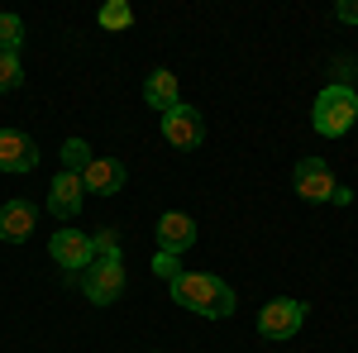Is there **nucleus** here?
<instances>
[{
  "mask_svg": "<svg viewBox=\"0 0 358 353\" xmlns=\"http://www.w3.org/2000/svg\"><path fill=\"white\" fill-rule=\"evenodd\" d=\"M306 325V305L296 296H277L258 310V334L263 339H296Z\"/></svg>",
  "mask_w": 358,
  "mask_h": 353,
  "instance_id": "nucleus-4",
  "label": "nucleus"
},
{
  "mask_svg": "<svg viewBox=\"0 0 358 353\" xmlns=\"http://www.w3.org/2000/svg\"><path fill=\"white\" fill-rule=\"evenodd\" d=\"M34 224H38V210L29 201H5L0 206V239L5 244H24L34 234Z\"/></svg>",
  "mask_w": 358,
  "mask_h": 353,
  "instance_id": "nucleus-11",
  "label": "nucleus"
},
{
  "mask_svg": "<svg viewBox=\"0 0 358 353\" xmlns=\"http://www.w3.org/2000/svg\"><path fill=\"white\" fill-rule=\"evenodd\" d=\"M196 244V219L187 215V210H167L163 219H158V253H187V248Z\"/></svg>",
  "mask_w": 358,
  "mask_h": 353,
  "instance_id": "nucleus-10",
  "label": "nucleus"
},
{
  "mask_svg": "<svg viewBox=\"0 0 358 353\" xmlns=\"http://www.w3.org/2000/svg\"><path fill=\"white\" fill-rule=\"evenodd\" d=\"M24 82V67H20V53H0V91H15Z\"/></svg>",
  "mask_w": 358,
  "mask_h": 353,
  "instance_id": "nucleus-17",
  "label": "nucleus"
},
{
  "mask_svg": "<svg viewBox=\"0 0 358 353\" xmlns=\"http://www.w3.org/2000/svg\"><path fill=\"white\" fill-rule=\"evenodd\" d=\"M91 253L96 258H115L120 253V229H96L91 234Z\"/></svg>",
  "mask_w": 358,
  "mask_h": 353,
  "instance_id": "nucleus-18",
  "label": "nucleus"
},
{
  "mask_svg": "<svg viewBox=\"0 0 358 353\" xmlns=\"http://www.w3.org/2000/svg\"><path fill=\"white\" fill-rule=\"evenodd\" d=\"M82 291L91 305H115L124 296V263H120V253L115 258H91V268L82 272Z\"/></svg>",
  "mask_w": 358,
  "mask_h": 353,
  "instance_id": "nucleus-3",
  "label": "nucleus"
},
{
  "mask_svg": "<svg viewBox=\"0 0 358 353\" xmlns=\"http://www.w3.org/2000/svg\"><path fill=\"white\" fill-rule=\"evenodd\" d=\"M153 272H158V277H167V282H172V277H177V258H172V253H158V258H153Z\"/></svg>",
  "mask_w": 358,
  "mask_h": 353,
  "instance_id": "nucleus-19",
  "label": "nucleus"
},
{
  "mask_svg": "<svg viewBox=\"0 0 358 353\" xmlns=\"http://www.w3.org/2000/svg\"><path fill=\"white\" fill-rule=\"evenodd\" d=\"M143 101L153 110H172V106H182V96H177V77L167 72V67H158V72H148V82H143Z\"/></svg>",
  "mask_w": 358,
  "mask_h": 353,
  "instance_id": "nucleus-13",
  "label": "nucleus"
},
{
  "mask_svg": "<svg viewBox=\"0 0 358 353\" xmlns=\"http://www.w3.org/2000/svg\"><path fill=\"white\" fill-rule=\"evenodd\" d=\"M334 15H339L344 24H358V0H339V5H334Z\"/></svg>",
  "mask_w": 358,
  "mask_h": 353,
  "instance_id": "nucleus-20",
  "label": "nucleus"
},
{
  "mask_svg": "<svg viewBox=\"0 0 358 353\" xmlns=\"http://www.w3.org/2000/svg\"><path fill=\"white\" fill-rule=\"evenodd\" d=\"M57 158H62V172H77V177H82L86 167H91V158H96V153H91V148H86L82 138H67V143H62V153H57Z\"/></svg>",
  "mask_w": 358,
  "mask_h": 353,
  "instance_id": "nucleus-14",
  "label": "nucleus"
},
{
  "mask_svg": "<svg viewBox=\"0 0 358 353\" xmlns=\"http://www.w3.org/2000/svg\"><path fill=\"white\" fill-rule=\"evenodd\" d=\"M20 43H24V20L0 15V53H20Z\"/></svg>",
  "mask_w": 358,
  "mask_h": 353,
  "instance_id": "nucleus-16",
  "label": "nucleus"
},
{
  "mask_svg": "<svg viewBox=\"0 0 358 353\" xmlns=\"http://www.w3.org/2000/svg\"><path fill=\"white\" fill-rule=\"evenodd\" d=\"M330 201H334V206H349V201H354V191H349V187H334Z\"/></svg>",
  "mask_w": 358,
  "mask_h": 353,
  "instance_id": "nucleus-21",
  "label": "nucleus"
},
{
  "mask_svg": "<svg viewBox=\"0 0 358 353\" xmlns=\"http://www.w3.org/2000/svg\"><path fill=\"white\" fill-rule=\"evenodd\" d=\"M82 201H86L82 177H77V172H57L53 187H48V215L53 219H77Z\"/></svg>",
  "mask_w": 358,
  "mask_h": 353,
  "instance_id": "nucleus-9",
  "label": "nucleus"
},
{
  "mask_svg": "<svg viewBox=\"0 0 358 353\" xmlns=\"http://www.w3.org/2000/svg\"><path fill=\"white\" fill-rule=\"evenodd\" d=\"M163 138L172 143V148H201V138H206V124H201V115H196L192 106H172L163 115Z\"/></svg>",
  "mask_w": 358,
  "mask_h": 353,
  "instance_id": "nucleus-6",
  "label": "nucleus"
},
{
  "mask_svg": "<svg viewBox=\"0 0 358 353\" xmlns=\"http://www.w3.org/2000/svg\"><path fill=\"white\" fill-rule=\"evenodd\" d=\"M310 124H315V134H325V138H344L358 124V91L344 86V82H330L315 96Z\"/></svg>",
  "mask_w": 358,
  "mask_h": 353,
  "instance_id": "nucleus-2",
  "label": "nucleus"
},
{
  "mask_svg": "<svg viewBox=\"0 0 358 353\" xmlns=\"http://www.w3.org/2000/svg\"><path fill=\"white\" fill-rule=\"evenodd\" d=\"M292 182H296V196H301V201H330L334 187H339L325 158H301V163H296V177H292Z\"/></svg>",
  "mask_w": 358,
  "mask_h": 353,
  "instance_id": "nucleus-7",
  "label": "nucleus"
},
{
  "mask_svg": "<svg viewBox=\"0 0 358 353\" xmlns=\"http://www.w3.org/2000/svg\"><path fill=\"white\" fill-rule=\"evenodd\" d=\"M82 187L91 196H115V191L124 187V163H115V158H91V167L82 172Z\"/></svg>",
  "mask_w": 358,
  "mask_h": 353,
  "instance_id": "nucleus-12",
  "label": "nucleus"
},
{
  "mask_svg": "<svg viewBox=\"0 0 358 353\" xmlns=\"http://www.w3.org/2000/svg\"><path fill=\"white\" fill-rule=\"evenodd\" d=\"M167 287H172V301L187 305L192 315H206V320H229L234 315V291L215 272H177Z\"/></svg>",
  "mask_w": 358,
  "mask_h": 353,
  "instance_id": "nucleus-1",
  "label": "nucleus"
},
{
  "mask_svg": "<svg viewBox=\"0 0 358 353\" xmlns=\"http://www.w3.org/2000/svg\"><path fill=\"white\" fill-rule=\"evenodd\" d=\"M48 253H53L57 268H67L72 277L86 272V268H91V258H96V253H91V234H82V229H57L53 244H48Z\"/></svg>",
  "mask_w": 358,
  "mask_h": 353,
  "instance_id": "nucleus-5",
  "label": "nucleus"
},
{
  "mask_svg": "<svg viewBox=\"0 0 358 353\" xmlns=\"http://www.w3.org/2000/svg\"><path fill=\"white\" fill-rule=\"evenodd\" d=\"M96 20H101V29L120 34V29H129V24H134V10H129L124 0H110V5H101V15H96Z\"/></svg>",
  "mask_w": 358,
  "mask_h": 353,
  "instance_id": "nucleus-15",
  "label": "nucleus"
},
{
  "mask_svg": "<svg viewBox=\"0 0 358 353\" xmlns=\"http://www.w3.org/2000/svg\"><path fill=\"white\" fill-rule=\"evenodd\" d=\"M38 167V143L24 129H0V172H34Z\"/></svg>",
  "mask_w": 358,
  "mask_h": 353,
  "instance_id": "nucleus-8",
  "label": "nucleus"
}]
</instances>
